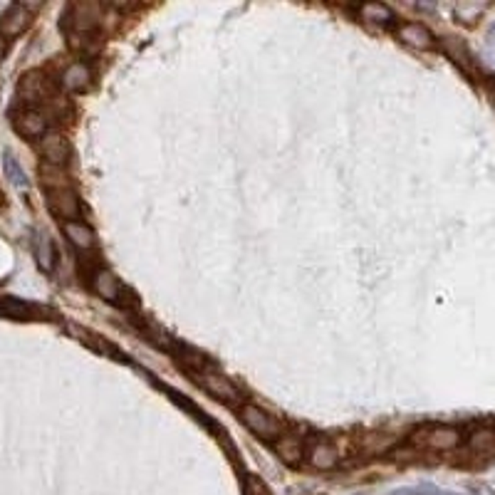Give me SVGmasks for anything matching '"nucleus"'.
Wrapping results in <instances>:
<instances>
[{
  "label": "nucleus",
  "instance_id": "obj_1",
  "mask_svg": "<svg viewBox=\"0 0 495 495\" xmlns=\"http://www.w3.org/2000/svg\"><path fill=\"white\" fill-rule=\"evenodd\" d=\"M183 367H186V372L193 377V382L206 389L211 397L221 399V402H228V404L241 399V392L236 389V384H233L223 372H218L211 362H206L201 354H196V357H183Z\"/></svg>",
  "mask_w": 495,
  "mask_h": 495
},
{
  "label": "nucleus",
  "instance_id": "obj_2",
  "mask_svg": "<svg viewBox=\"0 0 495 495\" xmlns=\"http://www.w3.org/2000/svg\"><path fill=\"white\" fill-rule=\"evenodd\" d=\"M411 443L428 451H453L461 443V431L453 426H426L411 436Z\"/></svg>",
  "mask_w": 495,
  "mask_h": 495
},
{
  "label": "nucleus",
  "instance_id": "obj_3",
  "mask_svg": "<svg viewBox=\"0 0 495 495\" xmlns=\"http://www.w3.org/2000/svg\"><path fill=\"white\" fill-rule=\"evenodd\" d=\"M241 421L246 423L258 438H268L270 441V438L283 436V423H280L273 414L265 411V409L255 406V404H246V406H243Z\"/></svg>",
  "mask_w": 495,
  "mask_h": 495
},
{
  "label": "nucleus",
  "instance_id": "obj_4",
  "mask_svg": "<svg viewBox=\"0 0 495 495\" xmlns=\"http://www.w3.org/2000/svg\"><path fill=\"white\" fill-rule=\"evenodd\" d=\"M13 127L25 139H45L47 137V117L40 109L25 107L13 117Z\"/></svg>",
  "mask_w": 495,
  "mask_h": 495
},
{
  "label": "nucleus",
  "instance_id": "obj_5",
  "mask_svg": "<svg viewBox=\"0 0 495 495\" xmlns=\"http://www.w3.org/2000/svg\"><path fill=\"white\" fill-rule=\"evenodd\" d=\"M92 288H94V292L99 295L102 300H107V302H112V305H119V307H124V302H127V288H124L122 283H119L117 278H114L109 270H104V268H97L92 273Z\"/></svg>",
  "mask_w": 495,
  "mask_h": 495
},
{
  "label": "nucleus",
  "instance_id": "obj_6",
  "mask_svg": "<svg viewBox=\"0 0 495 495\" xmlns=\"http://www.w3.org/2000/svg\"><path fill=\"white\" fill-rule=\"evenodd\" d=\"M47 193V206L50 211L55 213L57 218H62L64 223L67 221H77L79 218V198L72 188H55V191H45Z\"/></svg>",
  "mask_w": 495,
  "mask_h": 495
},
{
  "label": "nucleus",
  "instance_id": "obj_7",
  "mask_svg": "<svg viewBox=\"0 0 495 495\" xmlns=\"http://www.w3.org/2000/svg\"><path fill=\"white\" fill-rule=\"evenodd\" d=\"M42 149V157H45V164L50 166H64L69 159V144L62 134H47L40 144Z\"/></svg>",
  "mask_w": 495,
  "mask_h": 495
},
{
  "label": "nucleus",
  "instance_id": "obj_8",
  "mask_svg": "<svg viewBox=\"0 0 495 495\" xmlns=\"http://www.w3.org/2000/svg\"><path fill=\"white\" fill-rule=\"evenodd\" d=\"M399 38H402V42L411 45V47H416V50L433 47L431 30H428L426 25H421V23H404L402 28H399Z\"/></svg>",
  "mask_w": 495,
  "mask_h": 495
},
{
  "label": "nucleus",
  "instance_id": "obj_9",
  "mask_svg": "<svg viewBox=\"0 0 495 495\" xmlns=\"http://www.w3.org/2000/svg\"><path fill=\"white\" fill-rule=\"evenodd\" d=\"M30 5H13V8L5 13L3 23H0V33L5 35V38H15V35H20L25 28H28L30 23Z\"/></svg>",
  "mask_w": 495,
  "mask_h": 495
},
{
  "label": "nucleus",
  "instance_id": "obj_10",
  "mask_svg": "<svg viewBox=\"0 0 495 495\" xmlns=\"http://www.w3.org/2000/svg\"><path fill=\"white\" fill-rule=\"evenodd\" d=\"M62 231H64V236L69 238V243H72L74 248L92 250L94 246H97V238H94L92 228L84 226L82 221H67V223H62Z\"/></svg>",
  "mask_w": 495,
  "mask_h": 495
},
{
  "label": "nucleus",
  "instance_id": "obj_11",
  "mask_svg": "<svg viewBox=\"0 0 495 495\" xmlns=\"http://www.w3.org/2000/svg\"><path fill=\"white\" fill-rule=\"evenodd\" d=\"M307 458H309V463H312L314 468H319V471H332V468L339 463L337 448H334L332 443H327V441L314 443V446L309 448Z\"/></svg>",
  "mask_w": 495,
  "mask_h": 495
},
{
  "label": "nucleus",
  "instance_id": "obj_12",
  "mask_svg": "<svg viewBox=\"0 0 495 495\" xmlns=\"http://www.w3.org/2000/svg\"><path fill=\"white\" fill-rule=\"evenodd\" d=\"M89 79H92V72H89V67L84 62L69 64L62 74V84L67 89H72V92H82V89L89 84Z\"/></svg>",
  "mask_w": 495,
  "mask_h": 495
},
{
  "label": "nucleus",
  "instance_id": "obj_13",
  "mask_svg": "<svg viewBox=\"0 0 495 495\" xmlns=\"http://www.w3.org/2000/svg\"><path fill=\"white\" fill-rule=\"evenodd\" d=\"M33 248H35V258H38V265L45 270V273H52L55 270V246L45 233H38L33 241Z\"/></svg>",
  "mask_w": 495,
  "mask_h": 495
},
{
  "label": "nucleus",
  "instance_id": "obj_14",
  "mask_svg": "<svg viewBox=\"0 0 495 495\" xmlns=\"http://www.w3.org/2000/svg\"><path fill=\"white\" fill-rule=\"evenodd\" d=\"M40 176H42V186L45 191H55V188H67V173H64L62 166H50V164H42L40 166Z\"/></svg>",
  "mask_w": 495,
  "mask_h": 495
},
{
  "label": "nucleus",
  "instance_id": "obj_15",
  "mask_svg": "<svg viewBox=\"0 0 495 495\" xmlns=\"http://www.w3.org/2000/svg\"><path fill=\"white\" fill-rule=\"evenodd\" d=\"M278 456L283 458L285 463H297L300 458H302V443L297 441V438H292V436H283L280 438V443H278Z\"/></svg>",
  "mask_w": 495,
  "mask_h": 495
},
{
  "label": "nucleus",
  "instance_id": "obj_16",
  "mask_svg": "<svg viewBox=\"0 0 495 495\" xmlns=\"http://www.w3.org/2000/svg\"><path fill=\"white\" fill-rule=\"evenodd\" d=\"M359 13L364 15V20L369 23H392L394 20V10L389 5H382V3H367L359 8Z\"/></svg>",
  "mask_w": 495,
  "mask_h": 495
},
{
  "label": "nucleus",
  "instance_id": "obj_17",
  "mask_svg": "<svg viewBox=\"0 0 495 495\" xmlns=\"http://www.w3.org/2000/svg\"><path fill=\"white\" fill-rule=\"evenodd\" d=\"M0 314L15 317V319H25V317H30V305L20 302V300H15V297H0Z\"/></svg>",
  "mask_w": 495,
  "mask_h": 495
},
{
  "label": "nucleus",
  "instance_id": "obj_18",
  "mask_svg": "<svg viewBox=\"0 0 495 495\" xmlns=\"http://www.w3.org/2000/svg\"><path fill=\"white\" fill-rule=\"evenodd\" d=\"M3 166H5V176H8L10 181L15 183V186H18V188H25V186H28V178H25V171L20 169V164L13 159V154H5Z\"/></svg>",
  "mask_w": 495,
  "mask_h": 495
}]
</instances>
